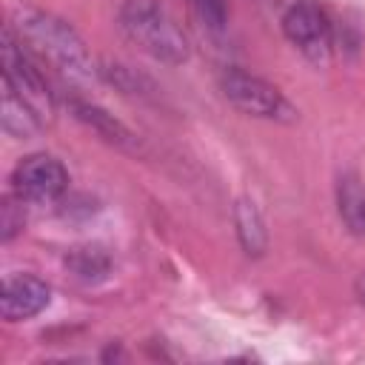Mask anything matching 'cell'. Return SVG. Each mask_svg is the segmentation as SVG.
I'll return each mask as SVG.
<instances>
[{
	"instance_id": "cell-11",
	"label": "cell",
	"mask_w": 365,
	"mask_h": 365,
	"mask_svg": "<svg viewBox=\"0 0 365 365\" xmlns=\"http://www.w3.org/2000/svg\"><path fill=\"white\" fill-rule=\"evenodd\" d=\"M234 222H237V237H240L245 254L259 257L268 245V234H265V225H262L257 205L251 200H240L234 205Z\"/></svg>"
},
{
	"instance_id": "cell-12",
	"label": "cell",
	"mask_w": 365,
	"mask_h": 365,
	"mask_svg": "<svg viewBox=\"0 0 365 365\" xmlns=\"http://www.w3.org/2000/svg\"><path fill=\"white\" fill-rule=\"evenodd\" d=\"M66 265L74 271L77 279H83V282H97V279H103V277L108 274L111 259H108V254H106L103 248H97V245H86V248H74V251H68Z\"/></svg>"
},
{
	"instance_id": "cell-8",
	"label": "cell",
	"mask_w": 365,
	"mask_h": 365,
	"mask_svg": "<svg viewBox=\"0 0 365 365\" xmlns=\"http://www.w3.org/2000/svg\"><path fill=\"white\" fill-rule=\"evenodd\" d=\"M71 111H74V117H77L80 123H86L91 131H97L106 143H111V145H117V148H125V151H137V148H140L137 137H134L120 120H114V114H108L106 108H100V106H94V103L71 100Z\"/></svg>"
},
{
	"instance_id": "cell-6",
	"label": "cell",
	"mask_w": 365,
	"mask_h": 365,
	"mask_svg": "<svg viewBox=\"0 0 365 365\" xmlns=\"http://www.w3.org/2000/svg\"><path fill=\"white\" fill-rule=\"evenodd\" d=\"M11 188L26 202H54L68 188V171L51 154H29L11 171Z\"/></svg>"
},
{
	"instance_id": "cell-10",
	"label": "cell",
	"mask_w": 365,
	"mask_h": 365,
	"mask_svg": "<svg viewBox=\"0 0 365 365\" xmlns=\"http://www.w3.org/2000/svg\"><path fill=\"white\" fill-rule=\"evenodd\" d=\"M0 123L3 131L11 137H34L46 123L31 111V106H26L6 83H3V97H0Z\"/></svg>"
},
{
	"instance_id": "cell-9",
	"label": "cell",
	"mask_w": 365,
	"mask_h": 365,
	"mask_svg": "<svg viewBox=\"0 0 365 365\" xmlns=\"http://www.w3.org/2000/svg\"><path fill=\"white\" fill-rule=\"evenodd\" d=\"M336 211L351 234L365 237V182L354 171L336 180Z\"/></svg>"
},
{
	"instance_id": "cell-1",
	"label": "cell",
	"mask_w": 365,
	"mask_h": 365,
	"mask_svg": "<svg viewBox=\"0 0 365 365\" xmlns=\"http://www.w3.org/2000/svg\"><path fill=\"white\" fill-rule=\"evenodd\" d=\"M11 29L31 54L48 60L68 80L86 83L94 77L97 68L91 63V54H88L83 37L66 20H60L48 11H40V9H17Z\"/></svg>"
},
{
	"instance_id": "cell-3",
	"label": "cell",
	"mask_w": 365,
	"mask_h": 365,
	"mask_svg": "<svg viewBox=\"0 0 365 365\" xmlns=\"http://www.w3.org/2000/svg\"><path fill=\"white\" fill-rule=\"evenodd\" d=\"M0 57H3V83L26 103L31 106V111L48 123L54 117V94L43 77V71L34 63V54L23 46V40L14 34L11 26L3 29V46H0Z\"/></svg>"
},
{
	"instance_id": "cell-4",
	"label": "cell",
	"mask_w": 365,
	"mask_h": 365,
	"mask_svg": "<svg viewBox=\"0 0 365 365\" xmlns=\"http://www.w3.org/2000/svg\"><path fill=\"white\" fill-rule=\"evenodd\" d=\"M220 91L237 111H242L248 117H262V120H277V123L297 120V108L288 103V97L274 83H268L251 71L225 68L220 74Z\"/></svg>"
},
{
	"instance_id": "cell-14",
	"label": "cell",
	"mask_w": 365,
	"mask_h": 365,
	"mask_svg": "<svg viewBox=\"0 0 365 365\" xmlns=\"http://www.w3.org/2000/svg\"><path fill=\"white\" fill-rule=\"evenodd\" d=\"M23 202L26 200H20L17 194L3 197V205H0V237L3 240H11L17 231H23V222H26Z\"/></svg>"
},
{
	"instance_id": "cell-15",
	"label": "cell",
	"mask_w": 365,
	"mask_h": 365,
	"mask_svg": "<svg viewBox=\"0 0 365 365\" xmlns=\"http://www.w3.org/2000/svg\"><path fill=\"white\" fill-rule=\"evenodd\" d=\"M356 291H359V299H362V305H365V277L356 282Z\"/></svg>"
},
{
	"instance_id": "cell-13",
	"label": "cell",
	"mask_w": 365,
	"mask_h": 365,
	"mask_svg": "<svg viewBox=\"0 0 365 365\" xmlns=\"http://www.w3.org/2000/svg\"><path fill=\"white\" fill-rule=\"evenodd\" d=\"M191 9L197 14V20L211 31H222L228 23V3L225 0H191Z\"/></svg>"
},
{
	"instance_id": "cell-7",
	"label": "cell",
	"mask_w": 365,
	"mask_h": 365,
	"mask_svg": "<svg viewBox=\"0 0 365 365\" xmlns=\"http://www.w3.org/2000/svg\"><path fill=\"white\" fill-rule=\"evenodd\" d=\"M51 302V288L34 274H14L6 277L0 294V314L9 322L31 319Z\"/></svg>"
},
{
	"instance_id": "cell-5",
	"label": "cell",
	"mask_w": 365,
	"mask_h": 365,
	"mask_svg": "<svg viewBox=\"0 0 365 365\" xmlns=\"http://www.w3.org/2000/svg\"><path fill=\"white\" fill-rule=\"evenodd\" d=\"M282 31L288 43L314 66H325L334 54V29L328 14L308 0L294 3L282 14Z\"/></svg>"
},
{
	"instance_id": "cell-2",
	"label": "cell",
	"mask_w": 365,
	"mask_h": 365,
	"mask_svg": "<svg viewBox=\"0 0 365 365\" xmlns=\"http://www.w3.org/2000/svg\"><path fill=\"white\" fill-rule=\"evenodd\" d=\"M123 34L148 57L180 66L191 57L188 37L157 0H125L120 9Z\"/></svg>"
}]
</instances>
